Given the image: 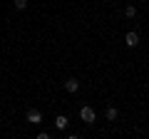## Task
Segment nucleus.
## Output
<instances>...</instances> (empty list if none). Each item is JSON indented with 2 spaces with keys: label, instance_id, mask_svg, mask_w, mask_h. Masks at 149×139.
Listing matches in <instances>:
<instances>
[{
  "label": "nucleus",
  "instance_id": "39448f33",
  "mask_svg": "<svg viewBox=\"0 0 149 139\" xmlns=\"http://www.w3.org/2000/svg\"><path fill=\"white\" fill-rule=\"evenodd\" d=\"M67 124H70V119L65 117V114H60V117H55V127H57L60 132H65V129H67Z\"/></svg>",
  "mask_w": 149,
  "mask_h": 139
},
{
  "label": "nucleus",
  "instance_id": "7ed1b4c3",
  "mask_svg": "<svg viewBox=\"0 0 149 139\" xmlns=\"http://www.w3.org/2000/svg\"><path fill=\"white\" fill-rule=\"evenodd\" d=\"M124 45H127V47H137L139 45V35L137 32H127V35H124Z\"/></svg>",
  "mask_w": 149,
  "mask_h": 139
},
{
  "label": "nucleus",
  "instance_id": "20e7f679",
  "mask_svg": "<svg viewBox=\"0 0 149 139\" xmlns=\"http://www.w3.org/2000/svg\"><path fill=\"white\" fill-rule=\"evenodd\" d=\"M77 90H80V82L74 80V77H70V80L65 82V92H70V95H74Z\"/></svg>",
  "mask_w": 149,
  "mask_h": 139
},
{
  "label": "nucleus",
  "instance_id": "6e6552de",
  "mask_svg": "<svg viewBox=\"0 0 149 139\" xmlns=\"http://www.w3.org/2000/svg\"><path fill=\"white\" fill-rule=\"evenodd\" d=\"M15 8H17V10H25V8H27V0H15Z\"/></svg>",
  "mask_w": 149,
  "mask_h": 139
},
{
  "label": "nucleus",
  "instance_id": "f257e3e1",
  "mask_svg": "<svg viewBox=\"0 0 149 139\" xmlns=\"http://www.w3.org/2000/svg\"><path fill=\"white\" fill-rule=\"evenodd\" d=\"M80 119H82L85 124H95L97 114H95V109H92V107H82V109H80Z\"/></svg>",
  "mask_w": 149,
  "mask_h": 139
},
{
  "label": "nucleus",
  "instance_id": "0eeeda50",
  "mask_svg": "<svg viewBox=\"0 0 149 139\" xmlns=\"http://www.w3.org/2000/svg\"><path fill=\"white\" fill-rule=\"evenodd\" d=\"M124 15H127V17H134V15H137V8H134V5H127V8H124Z\"/></svg>",
  "mask_w": 149,
  "mask_h": 139
},
{
  "label": "nucleus",
  "instance_id": "f03ea898",
  "mask_svg": "<svg viewBox=\"0 0 149 139\" xmlns=\"http://www.w3.org/2000/svg\"><path fill=\"white\" fill-rule=\"evenodd\" d=\"M25 119H27L30 124H40V122H42V112H40V109H30Z\"/></svg>",
  "mask_w": 149,
  "mask_h": 139
},
{
  "label": "nucleus",
  "instance_id": "423d86ee",
  "mask_svg": "<svg viewBox=\"0 0 149 139\" xmlns=\"http://www.w3.org/2000/svg\"><path fill=\"white\" fill-rule=\"evenodd\" d=\"M104 117L109 119V122H114V119H117V109H114V107H107L104 109Z\"/></svg>",
  "mask_w": 149,
  "mask_h": 139
}]
</instances>
